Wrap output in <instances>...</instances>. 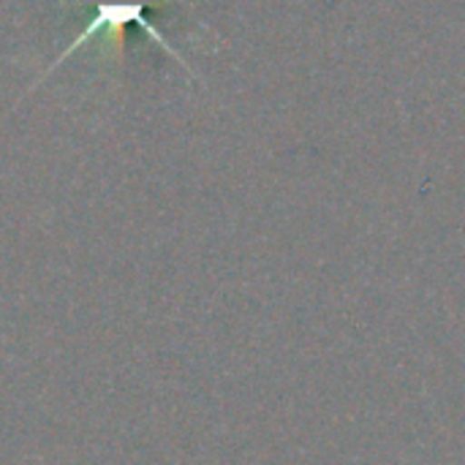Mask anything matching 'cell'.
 Instances as JSON below:
<instances>
[{
  "instance_id": "1",
  "label": "cell",
  "mask_w": 465,
  "mask_h": 465,
  "mask_svg": "<svg viewBox=\"0 0 465 465\" xmlns=\"http://www.w3.org/2000/svg\"><path fill=\"white\" fill-rule=\"evenodd\" d=\"M155 0H98V8H95V16L82 27V33L74 38V44L68 46V49H63V54L54 60V65L52 68H57L68 54H74L79 46H84V41H90L95 33H101V30H106V35H112L114 38V46H117V52H123V41H125V27L128 25H139L147 35H153L155 38V44L158 46H163V52H169L177 63H183L185 65V60L180 57V52L161 35V30L147 19V5H153ZM188 68V65H185Z\"/></svg>"
}]
</instances>
